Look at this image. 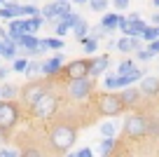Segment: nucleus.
Listing matches in <instances>:
<instances>
[{"instance_id":"f257e3e1","label":"nucleus","mask_w":159,"mask_h":157,"mask_svg":"<svg viewBox=\"0 0 159 157\" xmlns=\"http://www.w3.org/2000/svg\"><path fill=\"white\" fill-rule=\"evenodd\" d=\"M75 141H77V129H75L73 124H54V127H52L49 145L54 148V152H59V155L68 152L70 148L75 145Z\"/></svg>"},{"instance_id":"f03ea898","label":"nucleus","mask_w":159,"mask_h":157,"mask_svg":"<svg viewBox=\"0 0 159 157\" xmlns=\"http://www.w3.org/2000/svg\"><path fill=\"white\" fill-rule=\"evenodd\" d=\"M94 103H96V110L105 117H117L122 110H124V103L119 98V94L115 92H101L94 96Z\"/></svg>"},{"instance_id":"7ed1b4c3","label":"nucleus","mask_w":159,"mask_h":157,"mask_svg":"<svg viewBox=\"0 0 159 157\" xmlns=\"http://www.w3.org/2000/svg\"><path fill=\"white\" fill-rule=\"evenodd\" d=\"M30 108H33V115L38 120H49L52 115L59 110V96L52 94V92H45L38 101L33 103V106H30Z\"/></svg>"},{"instance_id":"20e7f679","label":"nucleus","mask_w":159,"mask_h":157,"mask_svg":"<svg viewBox=\"0 0 159 157\" xmlns=\"http://www.w3.org/2000/svg\"><path fill=\"white\" fill-rule=\"evenodd\" d=\"M19 106L14 101H5V98H0V131H10L16 122H19Z\"/></svg>"},{"instance_id":"39448f33","label":"nucleus","mask_w":159,"mask_h":157,"mask_svg":"<svg viewBox=\"0 0 159 157\" xmlns=\"http://www.w3.org/2000/svg\"><path fill=\"white\" fill-rule=\"evenodd\" d=\"M122 129H124V134L129 138H143V136H148V117L140 113L129 115L124 120V124H122Z\"/></svg>"},{"instance_id":"423d86ee","label":"nucleus","mask_w":159,"mask_h":157,"mask_svg":"<svg viewBox=\"0 0 159 157\" xmlns=\"http://www.w3.org/2000/svg\"><path fill=\"white\" fill-rule=\"evenodd\" d=\"M91 92H94V78H89V75H84V78H73L70 84H68V94L75 101H82V98L91 96Z\"/></svg>"},{"instance_id":"0eeeda50","label":"nucleus","mask_w":159,"mask_h":157,"mask_svg":"<svg viewBox=\"0 0 159 157\" xmlns=\"http://www.w3.org/2000/svg\"><path fill=\"white\" fill-rule=\"evenodd\" d=\"M66 78L73 80V78H84V75H89V59H77V61H70L68 66H66Z\"/></svg>"},{"instance_id":"6e6552de","label":"nucleus","mask_w":159,"mask_h":157,"mask_svg":"<svg viewBox=\"0 0 159 157\" xmlns=\"http://www.w3.org/2000/svg\"><path fill=\"white\" fill-rule=\"evenodd\" d=\"M14 42H16V47H19L21 52H26V54H38V42H40V38H35V35L21 33Z\"/></svg>"},{"instance_id":"1a4fd4ad","label":"nucleus","mask_w":159,"mask_h":157,"mask_svg":"<svg viewBox=\"0 0 159 157\" xmlns=\"http://www.w3.org/2000/svg\"><path fill=\"white\" fill-rule=\"evenodd\" d=\"M47 89H49L47 84H28V87L24 89V94H21V98H24V103L30 108V106H33V103H35L40 96H42V94L47 92Z\"/></svg>"},{"instance_id":"9d476101","label":"nucleus","mask_w":159,"mask_h":157,"mask_svg":"<svg viewBox=\"0 0 159 157\" xmlns=\"http://www.w3.org/2000/svg\"><path fill=\"white\" fill-rule=\"evenodd\" d=\"M108 66H110V56L108 54H101V56H96V59H91L89 61V78H98V75H103L105 70H108Z\"/></svg>"},{"instance_id":"9b49d317","label":"nucleus","mask_w":159,"mask_h":157,"mask_svg":"<svg viewBox=\"0 0 159 157\" xmlns=\"http://www.w3.org/2000/svg\"><path fill=\"white\" fill-rule=\"evenodd\" d=\"M138 89H140L143 96H157L159 94V78H154V75H143Z\"/></svg>"},{"instance_id":"f8f14e48","label":"nucleus","mask_w":159,"mask_h":157,"mask_svg":"<svg viewBox=\"0 0 159 157\" xmlns=\"http://www.w3.org/2000/svg\"><path fill=\"white\" fill-rule=\"evenodd\" d=\"M61 70H63V56H61V54H56V56H52V59L42 61V75H47V78L59 75Z\"/></svg>"},{"instance_id":"ddd939ff","label":"nucleus","mask_w":159,"mask_h":157,"mask_svg":"<svg viewBox=\"0 0 159 157\" xmlns=\"http://www.w3.org/2000/svg\"><path fill=\"white\" fill-rule=\"evenodd\" d=\"M119 98H122V103H124V108H129V106L138 103L140 89H136V87H131V84H126V87H122V92H119Z\"/></svg>"},{"instance_id":"4468645a","label":"nucleus","mask_w":159,"mask_h":157,"mask_svg":"<svg viewBox=\"0 0 159 157\" xmlns=\"http://www.w3.org/2000/svg\"><path fill=\"white\" fill-rule=\"evenodd\" d=\"M19 54V47H16V42L12 38H7V40H2V47H0V56L2 59H10V61H14V56Z\"/></svg>"},{"instance_id":"2eb2a0df","label":"nucleus","mask_w":159,"mask_h":157,"mask_svg":"<svg viewBox=\"0 0 159 157\" xmlns=\"http://www.w3.org/2000/svg\"><path fill=\"white\" fill-rule=\"evenodd\" d=\"M45 24V19L40 14H35V17H28V19H24V33H30V35H35L40 31V26Z\"/></svg>"},{"instance_id":"dca6fc26","label":"nucleus","mask_w":159,"mask_h":157,"mask_svg":"<svg viewBox=\"0 0 159 157\" xmlns=\"http://www.w3.org/2000/svg\"><path fill=\"white\" fill-rule=\"evenodd\" d=\"M70 31H73V35H75L77 40H82V38H87V35H89V24H87V21L80 17V19L70 26Z\"/></svg>"},{"instance_id":"f3484780","label":"nucleus","mask_w":159,"mask_h":157,"mask_svg":"<svg viewBox=\"0 0 159 157\" xmlns=\"http://www.w3.org/2000/svg\"><path fill=\"white\" fill-rule=\"evenodd\" d=\"M117 143H115V136H103V141L98 143V152L101 155H112Z\"/></svg>"},{"instance_id":"a211bd4d","label":"nucleus","mask_w":159,"mask_h":157,"mask_svg":"<svg viewBox=\"0 0 159 157\" xmlns=\"http://www.w3.org/2000/svg\"><path fill=\"white\" fill-rule=\"evenodd\" d=\"M98 129H101V134H103V136H117L119 122H117V120H108V122H103Z\"/></svg>"},{"instance_id":"6ab92c4d","label":"nucleus","mask_w":159,"mask_h":157,"mask_svg":"<svg viewBox=\"0 0 159 157\" xmlns=\"http://www.w3.org/2000/svg\"><path fill=\"white\" fill-rule=\"evenodd\" d=\"M16 96H19V87H14V84H2V87H0V98L14 101Z\"/></svg>"},{"instance_id":"aec40b11","label":"nucleus","mask_w":159,"mask_h":157,"mask_svg":"<svg viewBox=\"0 0 159 157\" xmlns=\"http://www.w3.org/2000/svg\"><path fill=\"white\" fill-rule=\"evenodd\" d=\"M119 17L122 14H103V19H101V24L108 28V33H115V28H117V24H119Z\"/></svg>"},{"instance_id":"412c9836","label":"nucleus","mask_w":159,"mask_h":157,"mask_svg":"<svg viewBox=\"0 0 159 157\" xmlns=\"http://www.w3.org/2000/svg\"><path fill=\"white\" fill-rule=\"evenodd\" d=\"M7 31H10V38L16 40L21 33H24V19H16V17L10 19V28H7Z\"/></svg>"},{"instance_id":"4be33fe9","label":"nucleus","mask_w":159,"mask_h":157,"mask_svg":"<svg viewBox=\"0 0 159 157\" xmlns=\"http://www.w3.org/2000/svg\"><path fill=\"white\" fill-rule=\"evenodd\" d=\"M40 14H42V19L45 21H59V14H56V7H54V2H49V5H45L42 10H40Z\"/></svg>"},{"instance_id":"5701e85b","label":"nucleus","mask_w":159,"mask_h":157,"mask_svg":"<svg viewBox=\"0 0 159 157\" xmlns=\"http://www.w3.org/2000/svg\"><path fill=\"white\" fill-rule=\"evenodd\" d=\"M129 19H131V26H129V35H140V33H143V28L148 26L143 19H140V17H129Z\"/></svg>"},{"instance_id":"b1692460","label":"nucleus","mask_w":159,"mask_h":157,"mask_svg":"<svg viewBox=\"0 0 159 157\" xmlns=\"http://www.w3.org/2000/svg\"><path fill=\"white\" fill-rule=\"evenodd\" d=\"M82 47H84V54H96L98 52V40L87 35V38H82Z\"/></svg>"},{"instance_id":"393cba45","label":"nucleus","mask_w":159,"mask_h":157,"mask_svg":"<svg viewBox=\"0 0 159 157\" xmlns=\"http://www.w3.org/2000/svg\"><path fill=\"white\" fill-rule=\"evenodd\" d=\"M140 38H143V42H150V40L159 38V26H152V24H148V26L143 28V33H140Z\"/></svg>"},{"instance_id":"a878e982","label":"nucleus","mask_w":159,"mask_h":157,"mask_svg":"<svg viewBox=\"0 0 159 157\" xmlns=\"http://www.w3.org/2000/svg\"><path fill=\"white\" fill-rule=\"evenodd\" d=\"M54 7H56L59 19H63V17L70 12V0H54Z\"/></svg>"},{"instance_id":"bb28decb","label":"nucleus","mask_w":159,"mask_h":157,"mask_svg":"<svg viewBox=\"0 0 159 157\" xmlns=\"http://www.w3.org/2000/svg\"><path fill=\"white\" fill-rule=\"evenodd\" d=\"M115 49H117V52H124V54H129V52H131V38H129V35L119 38L117 42H115Z\"/></svg>"},{"instance_id":"cd10ccee","label":"nucleus","mask_w":159,"mask_h":157,"mask_svg":"<svg viewBox=\"0 0 159 157\" xmlns=\"http://www.w3.org/2000/svg\"><path fill=\"white\" fill-rule=\"evenodd\" d=\"M131 70H136V64H134L131 59H124L122 64L117 66V70H115V73H119V75H126V73H131Z\"/></svg>"},{"instance_id":"c85d7f7f","label":"nucleus","mask_w":159,"mask_h":157,"mask_svg":"<svg viewBox=\"0 0 159 157\" xmlns=\"http://www.w3.org/2000/svg\"><path fill=\"white\" fill-rule=\"evenodd\" d=\"M24 73L30 75V78H33V75H40L42 73V64H40V61H28V66H26Z\"/></svg>"},{"instance_id":"c756f323","label":"nucleus","mask_w":159,"mask_h":157,"mask_svg":"<svg viewBox=\"0 0 159 157\" xmlns=\"http://www.w3.org/2000/svg\"><path fill=\"white\" fill-rule=\"evenodd\" d=\"M89 35L96 38V40H101V38H105V35H110V33H108V28H105L103 24H98V26H94V28H89Z\"/></svg>"},{"instance_id":"7c9ffc66","label":"nucleus","mask_w":159,"mask_h":157,"mask_svg":"<svg viewBox=\"0 0 159 157\" xmlns=\"http://www.w3.org/2000/svg\"><path fill=\"white\" fill-rule=\"evenodd\" d=\"M108 5H110V0H89V7L94 12H105Z\"/></svg>"},{"instance_id":"2f4dec72","label":"nucleus","mask_w":159,"mask_h":157,"mask_svg":"<svg viewBox=\"0 0 159 157\" xmlns=\"http://www.w3.org/2000/svg\"><path fill=\"white\" fill-rule=\"evenodd\" d=\"M45 40H47V47L54 49V52L63 49V38H59V35H56V38H45Z\"/></svg>"},{"instance_id":"473e14b6","label":"nucleus","mask_w":159,"mask_h":157,"mask_svg":"<svg viewBox=\"0 0 159 157\" xmlns=\"http://www.w3.org/2000/svg\"><path fill=\"white\" fill-rule=\"evenodd\" d=\"M68 28H70V26L66 24L63 19H59V21H56V26H54V33L59 35V38H63V35H66V31H68Z\"/></svg>"},{"instance_id":"72a5a7b5","label":"nucleus","mask_w":159,"mask_h":157,"mask_svg":"<svg viewBox=\"0 0 159 157\" xmlns=\"http://www.w3.org/2000/svg\"><path fill=\"white\" fill-rule=\"evenodd\" d=\"M129 26H131V19H129V17H119V24H117V28L122 31L124 35H129Z\"/></svg>"},{"instance_id":"f704fd0d","label":"nucleus","mask_w":159,"mask_h":157,"mask_svg":"<svg viewBox=\"0 0 159 157\" xmlns=\"http://www.w3.org/2000/svg\"><path fill=\"white\" fill-rule=\"evenodd\" d=\"M150 52V56H157L159 54V38H154V40H150L148 42V47H145Z\"/></svg>"},{"instance_id":"c9c22d12","label":"nucleus","mask_w":159,"mask_h":157,"mask_svg":"<svg viewBox=\"0 0 159 157\" xmlns=\"http://www.w3.org/2000/svg\"><path fill=\"white\" fill-rule=\"evenodd\" d=\"M21 14L24 17H35V14H40V10L35 5H21Z\"/></svg>"},{"instance_id":"e433bc0d","label":"nucleus","mask_w":159,"mask_h":157,"mask_svg":"<svg viewBox=\"0 0 159 157\" xmlns=\"http://www.w3.org/2000/svg\"><path fill=\"white\" fill-rule=\"evenodd\" d=\"M129 38H131V52L143 49V38H140V35H129Z\"/></svg>"},{"instance_id":"4c0bfd02","label":"nucleus","mask_w":159,"mask_h":157,"mask_svg":"<svg viewBox=\"0 0 159 157\" xmlns=\"http://www.w3.org/2000/svg\"><path fill=\"white\" fill-rule=\"evenodd\" d=\"M68 152H70L73 157H91V155H94V150H91V148H80L77 152H73V150H68Z\"/></svg>"},{"instance_id":"58836bf2","label":"nucleus","mask_w":159,"mask_h":157,"mask_svg":"<svg viewBox=\"0 0 159 157\" xmlns=\"http://www.w3.org/2000/svg\"><path fill=\"white\" fill-rule=\"evenodd\" d=\"M26 66H28V61H26V59H19V56H14V70H16V73H24Z\"/></svg>"},{"instance_id":"ea45409f","label":"nucleus","mask_w":159,"mask_h":157,"mask_svg":"<svg viewBox=\"0 0 159 157\" xmlns=\"http://www.w3.org/2000/svg\"><path fill=\"white\" fill-rule=\"evenodd\" d=\"M148 134H150V136H159V122L148 120Z\"/></svg>"},{"instance_id":"a19ab883","label":"nucleus","mask_w":159,"mask_h":157,"mask_svg":"<svg viewBox=\"0 0 159 157\" xmlns=\"http://www.w3.org/2000/svg\"><path fill=\"white\" fill-rule=\"evenodd\" d=\"M77 19H80V14H77V12H73V10H70L68 14L63 17V21H66V24H68V26H73V24H75V21H77Z\"/></svg>"},{"instance_id":"79ce46f5","label":"nucleus","mask_w":159,"mask_h":157,"mask_svg":"<svg viewBox=\"0 0 159 157\" xmlns=\"http://www.w3.org/2000/svg\"><path fill=\"white\" fill-rule=\"evenodd\" d=\"M136 59H138V61H150L152 56H150V52L143 47V49H138V52H136Z\"/></svg>"},{"instance_id":"37998d69","label":"nucleus","mask_w":159,"mask_h":157,"mask_svg":"<svg viewBox=\"0 0 159 157\" xmlns=\"http://www.w3.org/2000/svg\"><path fill=\"white\" fill-rule=\"evenodd\" d=\"M129 2H131V0H112V7L122 12V10H126V7H129Z\"/></svg>"},{"instance_id":"c03bdc74","label":"nucleus","mask_w":159,"mask_h":157,"mask_svg":"<svg viewBox=\"0 0 159 157\" xmlns=\"http://www.w3.org/2000/svg\"><path fill=\"white\" fill-rule=\"evenodd\" d=\"M0 157H19V152L10 150V148H0Z\"/></svg>"},{"instance_id":"a18cd8bd","label":"nucleus","mask_w":159,"mask_h":157,"mask_svg":"<svg viewBox=\"0 0 159 157\" xmlns=\"http://www.w3.org/2000/svg\"><path fill=\"white\" fill-rule=\"evenodd\" d=\"M7 75H10V70H7V68H5V66H0V80H5V78H7Z\"/></svg>"},{"instance_id":"49530a36","label":"nucleus","mask_w":159,"mask_h":157,"mask_svg":"<svg viewBox=\"0 0 159 157\" xmlns=\"http://www.w3.org/2000/svg\"><path fill=\"white\" fill-rule=\"evenodd\" d=\"M150 24H152V26H159V12H157V14H152V21H150Z\"/></svg>"},{"instance_id":"de8ad7c7","label":"nucleus","mask_w":159,"mask_h":157,"mask_svg":"<svg viewBox=\"0 0 159 157\" xmlns=\"http://www.w3.org/2000/svg\"><path fill=\"white\" fill-rule=\"evenodd\" d=\"M24 155H28V157H38V155H40V152H38V150H26V152H24Z\"/></svg>"},{"instance_id":"09e8293b","label":"nucleus","mask_w":159,"mask_h":157,"mask_svg":"<svg viewBox=\"0 0 159 157\" xmlns=\"http://www.w3.org/2000/svg\"><path fill=\"white\" fill-rule=\"evenodd\" d=\"M152 5H154V7H159V0H152Z\"/></svg>"},{"instance_id":"8fccbe9b","label":"nucleus","mask_w":159,"mask_h":157,"mask_svg":"<svg viewBox=\"0 0 159 157\" xmlns=\"http://www.w3.org/2000/svg\"><path fill=\"white\" fill-rule=\"evenodd\" d=\"M75 2H89V0H75Z\"/></svg>"},{"instance_id":"3c124183","label":"nucleus","mask_w":159,"mask_h":157,"mask_svg":"<svg viewBox=\"0 0 159 157\" xmlns=\"http://www.w3.org/2000/svg\"><path fill=\"white\" fill-rule=\"evenodd\" d=\"M0 5H5V0H0Z\"/></svg>"},{"instance_id":"603ef678","label":"nucleus","mask_w":159,"mask_h":157,"mask_svg":"<svg viewBox=\"0 0 159 157\" xmlns=\"http://www.w3.org/2000/svg\"><path fill=\"white\" fill-rule=\"evenodd\" d=\"M0 47H2V40H0Z\"/></svg>"}]
</instances>
